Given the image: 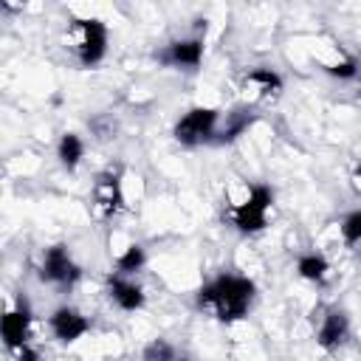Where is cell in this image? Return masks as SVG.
Here are the masks:
<instances>
[{
	"label": "cell",
	"instance_id": "obj_1",
	"mask_svg": "<svg viewBox=\"0 0 361 361\" xmlns=\"http://www.w3.org/2000/svg\"><path fill=\"white\" fill-rule=\"evenodd\" d=\"M254 296H257L254 279H248L243 274H226L223 271L220 276H214L212 282H206L197 290V307L212 313L217 322L231 324L248 313Z\"/></svg>",
	"mask_w": 361,
	"mask_h": 361
},
{
	"label": "cell",
	"instance_id": "obj_2",
	"mask_svg": "<svg viewBox=\"0 0 361 361\" xmlns=\"http://www.w3.org/2000/svg\"><path fill=\"white\" fill-rule=\"evenodd\" d=\"M274 206V192L265 183H254L245 195V200L231 206V226L240 234H259L268 226V212Z\"/></svg>",
	"mask_w": 361,
	"mask_h": 361
},
{
	"label": "cell",
	"instance_id": "obj_3",
	"mask_svg": "<svg viewBox=\"0 0 361 361\" xmlns=\"http://www.w3.org/2000/svg\"><path fill=\"white\" fill-rule=\"evenodd\" d=\"M217 127H220V110H217V107L197 104V107H189V110L175 121L172 138H175L180 147H200V144H206V141H214Z\"/></svg>",
	"mask_w": 361,
	"mask_h": 361
},
{
	"label": "cell",
	"instance_id": "obj_4",
	"mask_svg": "<svg viewBox=\"0 0 361 361\" xmlns=\"http://www.w3.org/2000/svg\"><path fill=\"white\" fill-rule=\"evenodd\" d=\"M71 39H73V51H76V59L90 68L96 62L104 59L107 54V28L102 20L96 17H79L71 23Z\"/></svg>",
	"mask_w": 361,
	"mask_h": 361
},
{
	"label": "cell",
	"instance_id": "obj_5",
	"mask_svg": "<svg viewBox=\"0 0 361 361\" xmlns=\"http://www.w3.org/2000/svg\"><path fill=\"white\" fill-rule=\"evenodd\" d=\"M39 279L51 282V285H59L62 290H71L82 279V268L73 262V257H71V251L65 245H51L42 254Z\"/></svg>",
	"mask_w": 361,
	"mask_h": 361
},
{
	"label": "cell",
	"instance_id": "obj_6",
	"mask_svg": "<svg viewBox=\"0 0 361 361\" xmlns=\"http://www.w3.org/2000/svg\"><path fill=\"white\" fill-rule=\"evenodd\" d=\"M48 327H51V336L59 344H73V341H79L90 330V319L82 310L71 307V305H59L48 316Z\"/></svg>",
	"mask_w": 361,
	"mask_h": 361
},
{
	"label": "cell",
	"instance_id": "obj_7",
	"mask_svg": "<svg viewBox=\"0 0 361 361\" xmlns=\"http://www.w3.org/2000/svg\"><path fill=\"white\" fill-rule=\"evenodd\" d=\"M124 206V192H121V175L118 172H102L93 183V209L96 217L107 220L113 214H118Z\"/></svg>",
	"mask_w": 361,
	"mask_h": 361
},
{
	"label": "cell",
	"instance_id": "obj_8",
	"mask_svg": "<svg viewBox=\"0 0 361 361\" xmlns=\"http://www.w3.org/2000/svg\"><path fill=\"white\" fill-rule=\"evenodd\" d=\"M31 305H28V299L20 293L17 296V307H11V310H6V316H3V344L14 353V350H20L23 344H28V333H31Z\"/></svg>",
	"mask_w": 361,
	"mask_h": 361
},
{
	"label": "cell",
	"instance_id": "obj_9",
	"mask_svg": "<svg viewBox=\"0 0 361 361\" xmlns=\"http://www.w3.org/2000/svg\"><path fill=\"white\" fill-rule=\"evenodd\" d=\"M107 296L110 302L118 307V310H127V313H135L144 307V288L121 274H110L107 276Z\"/></svg>",
	"mask_w": 361,
	"mask_h": 361
},
{
	"label": "cell",
	"instance_id": "obj_10",
	"mask_svg": "<svg viewBox=\"0 0 361 361\" xmlns=\"http://www.w3.org/2000/svg\"><path fill=\"white\" fill-rule=\"evenodd\" d=\"M164 65H172V68H186V71H195L203 59V39L197 37H189V39H175L169 42L161 56H158Z\"/></svg>",
	"mask_w": 361,
	"mask_h": 361
},
{
	"label": "cell",
	"instance_id": "obj_11",
	"mask_svg": "<svg viewBox=\"0 0 361 361\" xmlns=\"http://www.w3.org/2000/svg\"><path fill=\"white\" fill-rule=\"evenodd\" d=\"M347 333H350V316H347L344 310L333 307V310H327V313L322 316V324H319L316 341H319V347H322V350H327V353H330V350H336V347H341V344H344Z\"/></svg>",
	"mask_w": 361,
	"mask_h": 361
},
{
	"label": "cell",
	"instance_id": "obj_12",
	"mask_svg": "<svg viewBox=\"0 0 361 361\" xmlns=\"http://www.w3.org/2000/svg\"><path fill=\"white\" fill-rule=\"evenodd\" d=\"M245 85H251L262 99H274V96H279L282 93V87H285V82H282V76L274 71V68H254V71H248V76H245Z\"/></svg>",
	"mask_w": 361,
	"mask_h": 361
},
{
	"label": "cell",
	"instance_id": "obj_13",
	"mask_svg": "<svg viewBox=\"0 0 361 361\" xmlns=\"http://www.w3.org/2000/svg\"><path fill=\"white\" fill-rule=\"evenodd\" d=\"M56 158H59L62 169L73 172L82 164V158H85V141L76 133H65L59 138V144H56Z\"/></svg>",
	"mask_w": 361,
	"mask_h": 361
},
{
	"label": "cell",
	"instance_id": "obj_14",
	"mask_svg": "<svg viewBox=\"0 0 361 361\" xmlns=\"http://www.w3.org/2000/svg\"><path fill=\"white\" fill-rule=\"evenodd\" d=\"M296 274L307 282H324L327 274H330V262L324 254H316V251H307L296 259Z\"/></svg>",
	"mask_w": 361,
	"mask_h": 361
},
{
	"label": "cell",
	"instance_id": "obj_15",
	"mask_svg": "<svg viewBox=\"0 0 361 361\" xmlns=\"http://www.w3.org/2000/svg\"><path fill=\"white\" fill-rule=\"evenodd\" d=\"M254 121H257V116H251V113H245V110H234V113L226 118V124L217 127L214 141H217V144H231V141H237Z\"/></svg>",
	"mask_w": 361,
	"mask_h": 361
},
{
	"label": "cell",
	"instance_id": "obj_16",
	"mask_svg": "<svg viewBox=\"0 0 361 361\" xmlns=\"http://www.w3.org/2000/svg\"><path fill=\"white\" fill-rule=\"evenodd\" d=\"M144 265H147V251H144L138 243H133V245H127V248L118 254V259H116V274L130 276V274L141 271Z\"/></svg>",
	"mask_w": 361,
	"mask_h": 361
},
{
	"label": "cell",
	"instance_id": "obj_17",
	"mask_svg": "<svg viewBox=\"0 0 361 361\" xmlns=\"http://www.w3.org/2000/svg\"><path fill=\"white\" fill-rule=\"evenodd\" d=\"M141 358L144 361H175V347L166 338H152L144 344Z\"/></svg>",
	"mask_w": 361,
	"mask_h": 361
},
{
	"label": "cell",
	"instance_id": "obj_18",
	"mask_svg": "<svg viewBox=\"0 0 361 361\" xmlns=\"http://www.w3.org/2000/svg\"><path fill=\"white\" fill-rule=\"evenodd\" d=\"M338 228H341V240L347 245H361V209L347 212Z\"/></svg>",
	"mask_w": 361,
	"mask_h": 361
},
{
	"label": "cell",
	"instance_id": "obj_19",
	"mask_svg": "<svg viewBox=\"0 0 361 361\" xmlns=\"http://www.w3.org/2000/svg\"><path fill=\"white\" fill-rule=\"evenodd\" d=\"M324 71H327L330 76H336V79H355V76H358V62H355V59H341V62L327 65Z\"/></svg>",
	"mask_w": 361,
	"mask_h": 361
},
{
	"label": "cell",
	"instance_id": "obj_20",
	"mask_svg": "<svg viewBox=\"0 0 361 361\" xmlns=\"http://www.w3.org/2000/svg\"><path fill=\"white\" fill-rule=\"evenodd\" d=\"M14 358H17V361H39V353H37L31 344H23L20 350H14Z\"/></svg>",
	"mask_w": 361,
	"mask_h": 361
},
{
	"label": "cell",
	"instance_id": "obj_21",
	"mask_svg": "<svg viewBox=\"0 0 361 361\" xmlns=\"http://www.w3.org/2000/svg\"><path fill=\"white\" fill-rule=\"evenodd\" d=\"M355 175L361 178V158H358V164H355Z\"/></svg>",
	"mask_w": 361,
	"mask_h": 361
},
{
	"label": "cell",
	"instance_id": "obj_22",
	"mask_svg": "<svg viewBox=\"0 0 361 361\" xmlns=\"http://www.w3.org/2000/svg\"><path fill=\"white\" fill-rule=\"evenodd\" d=\"M355 79H358V82H361V62H358V76H355Z\"/></svg>",
	"mask_w": 361,
	"mask_h": 361
}]
</instances>
